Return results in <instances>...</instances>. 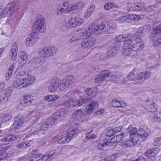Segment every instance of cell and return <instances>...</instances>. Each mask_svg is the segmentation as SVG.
I'll use <instances>...</instances> for the list:
<instances>
[{"label":"cell","mask_w":161,"mask_h":161,"mask_svg":"<svg viewBox=\"0 0 161 161\" xmlns=\"http://www.w3.org/2000/svg\"><path fill=\"white\" fill-rule=\"evenodd\" d=\"M35 80L36 79L33 76H27L15 80L12 86L15 89H23L32 85L35 82Z\"/></svg>","instance_id":"6da1fadb"},{"label":"cell","mask_w":161,"mask_h":161,"mask_svg":"<svg viewBox=\"0 0 161 161\" xmlns=\"http://www.w3.org/2000/svg\"><path fill=\"white\" fill-rule=\"evenodd\" d=\"M150 38L153 42L154 45L155 47H159L161 42V28H160V21L156 23L152 31Z\"/></svg>","instance_id":"7a4b0ae2"},{"label":"cell","mask_w":161,"mask_h":161,"mask_svg":"<svg viewBox=\"0 0 161 161\" xmlns=\"http://www.w3.org/2000/svg\"><path fill=\"white\" fill-rule=\"evenodd\" d=\"M108 138H104L100 141L99 144L98 145V149L100 150H108L114 149L117 145V143L111 141V137H107Z\"/></svg>","instance_id":"3957f363"},{"label":"cell","mask_w":161,"mask_h":161,"mask_svg":"<svg viewBox=\"0 0 161 161\" xmlns=\"http://www.w3.org/2000/svg\"><path fill=\"white\" fill-rule=\"evenodd\" d=\"M32 32L44 33L46 30V22L43 17H40L35 21L32 26Z\"/></svg>","instance_id":"277c9868"},{"label":"cell","mask_w":161,"mask_h":161,"mask_svg":"<svg viewBox=\"0 0 161 161\" xmlns=\"http://www.w3.org/2000/svg\"><path fill=\"white\" fill-rule=\"evenodd\" d=\"M57 51V48L55 46H47L40 49L38 53L41 57L47 58L55 55Z\"/></svg>","instance_id":"5b68a950"},{"label":"cell","mask_w":161,"mask_h":161,"mask_svg":"<svg viewBox=\"0 0 161 161\" xmlns=\"http://www.w3.org/2000/svg\"><path fill=\"white\" fill-rule=\"evenodd\" d=\"M127 10L128 11H144L146 10V7L143 2H130L128 3Z\"/></svg>","instance_id":"8992f818"},{"label":"cell","mask_w":161,"mask_h":161,"mask_svg":"<svg viewBox=\"0 0 161 161\" xmlns=\"http://www.w3.org/2000/svg\"><path fill=\"white\" fill-rule=\"evenodd\" d=\"M75 80V77L74 75H69L66 76L64 79L61 80L59 89L61 91H64L68 89L71 84H72Z\"/></svg>","instance_id":"52a82bcc"},{"label":"cell","mask_w":161,"mask_h":161,"mask_svg":"<svg viewBox=\"0 0 161 161\" xmlns=\"http://www.w3.org/2000/svg\"><path fill=\"white\" fill-rule=\"evenodd\" d=\"M120 47L121 43L115 42L108 48V51L106 52V56L108 58L115 57L118 53Z\"/></svg>","instance_id":"ba28073f"},{"label":"cell","mask_w":161,"mask_h":161,"mask_svg":"<svg viewBox=\"0 0 161 161\" xmlns=\"http://www.w3.org/2000/svg\"><path fill=\"white\" fill-rule=\"evenodd\" d=\"M61 83V80L59 78H55L52 79L48 85V91L50 93H55L57 91L58 89H59Z\"/></svg>","instance_id":"9c48e42d"},{"label":"cell","mask_w":161,"mask_h":161,"mask_svg":"<svg viewBox=\"0 0 161 161\" xmlns=\"http://www.w3.org/2000/svg\"><path fill=\"white\" fill-rule=\"evenodd\" d=\"M110 74L111 72L109 70H105L101 71V73H100L96 76L95 79V84H99L104 82L105 80H106L110 77Z\"/></svg>","instance_id":"30bf717a"},{"label":"cell","mask_w":161,"mask_h":161,"mask_svg":"<svg viewBox=\"0 0 161 161\" xmlns=\"http://www.w3.org/2000/svg\"><path fill=\"white\" fill-rule=\"evenodd\" d=\"M84 23V20L81 18L79 17H75L73 19H71L68 21V23L66 24V27L68 28H74L77 27V26L81 25Z\"/></svg>","instance_id":"8fae6325"},{"label":"cell","mask_w":161,"mask_h":161,"mask_svg":"<svg viewBox=\"0 0 161 161\" xmlns=\"http://www.w3.org/2000/svg\"><path fill=\"white\" fill-rule=\"evenodd\" d=\"M56 118L53 117V116L51 118H48L47 119L45 122L40 125V131H46L48 129L52 127L53 125H54L56 122Z\"/></svg>","instance_id":"7c38bea8"},{"label":"cell","mask_w":161,"mask_h":161,"mask_svg":"<svg viewBox=\"0 0 161 161\" xmlns=\"http://www.w3.org/2000/svg\"><path fill=\"white\" fill-rule=\"evenodd\" d=\"M144 47V43L140 38H135L132 40V51L138 52L142 51Z\"/></svg>","instance_id":"4fadbf2b"},{"label":"cell","mask_w":161,"mask_h":161,"mask_svg":"<svg viewBox=\"0 0 161 161\" xmlns=\"http://www.w3.org/2000/svg\"><path fill=\"white\" fill-rule=\"evenodd\" d=\"M38 39V34L35 32L30 33L25 40V45L27 47H33Z\"/></svg>","instance_id":"5bb4252c"},{"label":"cell","mask_w":161,"mask_h":161,"mask_svg":"<svg viewBox=\"0 0 161 161\" xmlns=\"http://www.w3.org/2000/svg\"><path fill=\"white\" fill-rule=\"evenodd\" d=\"M13 86H9L6 88L2 92L1 96V103H4L7 101H8L9 98L11 97L12 95V93L13 91Z\"/></svg>","instance_id":"9a60e30c"},{"label":"cell","mask_w":161,"mask_h":161,"mask_svg":"<svg viewBox=\"0 0 161 161\" xmlns=\"http://www.w3.org/2000/svg\"><path fill=\"white\" fill-rule=\"evenodd\" d=\"M139 138L140 136L137 129L136 128H132L130 131V140L133 143L134 146L138 144Z\"/></svg>","instance_id":"2e32d148"},{"label":"cell","mask_w":161,"mask_h":161,"mask_svg":"<svg viewBox=\"0 0 161 161\" xmlns=\"http://www.w3.org/2000/svg\"><path fill=\"white\" fill-rule=\"evenodd\" d=\"M14 8H15L14 2L8 3L6 5V6L4 8L3 10H1V19L10 15L11 14V13L13 11V10H14Z\"/></svg>","instance_id":"e0dca14e"},{"label":"cell","mask_w":161,"mask_h":161,"mask_svg":"<svg viewBox=\"0 0 161 161\" xmlns=\"http://www.w3.org/2000/svg\"><path fill=\"white\" fill-rule=\"evenodd\" d=\"M96 38L92 36L86 37L81 42V47L83 48H89L94 46L96 43Z\"/></svg>","instance_id":"ac0fdd59"},{"label":"cell","mask_w":161,"mask_h":161,"mask_svg":"<svg viewBox=\"0 0 161 161\" xmlns=\"http://www.w3.org/2000/svg\"><path fill=\"white\" fill-rule=\"evenodd\" d=\"M70 6L71 5L69 1H65L61 3L57 8L56 14L58 15H61L62 14H63L64 13L67 12Z\"/></svg>","instance_id":"d6986e66"},{"label":"cell","mask_w":161,"mask_h":161,"mask_svg":"<svg viewBox=\"0 0 161 161\" xmlns=\"http://www.w3.org/2000/svg\"><path fill=\"white\" fill-rule=\"evenodd\" d=\"M132 52V40L125 42L122 49V53L123 54V56H127L130 54Z\"/></svg>","instance_id":"ffe728a7"},{"label":"cell","mask_w":161,"mask_h":161,"mask_svg":"<svg viewBox=\"0 0 161 161\" xmlns=\"http://www.w3.org/2000/svg\"><path fill=\"white\" fill-rule=\"evenodd\" d=\"M18 52H19V47H18V44L16 42H14L12 44L10 52V57L11 61H16L17 56H18Z\"/></svg>","instance_id":"44dd1931"},{"label":"cell","mask_w":161,"mask_h":161,"mask_svg":"<svg viewBox=\"0 0 161 161\" xmlns=\"http://www.w3.org/2000/svg\"><path fill=\"white\" fill-rule=\"evenodd\" d=\"M83 38H84V30L79 29L73 33L72 36L70 38V40L72 42L78 41Z\"/></svg>","instance_id":"7402d4cb"},{"label":"cell","mask_w":161,"mask_h":161,"mask_svg":"<svg viewBox=\"0 0 161 161\" xmlns=\"http://www.w3.org/2000/svg\"><path fill=\"white\" fill-rule=\"evenodd\" d=\"M117 29V25L112 21L106 22V28L105 33L111 34L114 33Z\"/></svg>","instance_id":"603a6c76"},{"label":"cell","mask_w":161,"mask_h":161,"mask_svg":"<svg viewBox=\"0 0 161 161\" xmlns=\"http://www.w3.org/2000/svg\"><path fill=\"white\" fill-rule=\"evenodd\" d=\"M133 38V36L131 34H122L119 35L115 38V41L116 42H126L128 40H131Z\"/></svg>","instance_id":"cb8c5ba5"},{"label":"cell","mask_w":161,"mask_h":161,"mask_svg":"<svg viewBox=\"0 0 161 161\" xmlns=\"http://www.w3.org/2000/svg\"><path fill=\"white\" fill-rule=\"evenodd\" d=\"M151 76V73L149 72H143L136 75L133 80L135 81H144Z\"/></svg>","instance_id":"d4e9b609"},{"label":"cell","mask_w":161,"mask_h":161,"mask_svg":"<svg viewBox=\"0 0 161 161\" xmlns=\"http://www.w3.org/2000/svg\"><path fill=\"white\" fill-rule=\"evenodd\" d=\"M97 24L91 25L86 29L84 30V37H90L91 35L95 34L96 32Z\"/></svg>","instance_id":"484cf974"},{"label":"cell","mask_w":161,"mask_h":161,"mask_svg":"<svg viewBox=\"0 0 161 161\" xmlns=\"http://www.w3.org/2000/svg\"><path fill=\"white\" fill-rule=\"evenodd\" d=\"M110 105L113 108H125L127 106L126 103H125L121 100H113L110 102Z\"/></svg>","instance_id":"4316f807"},{"label":"cell","mask_w":161,"mask_h":161,"mask_svg":"<svg viewBox=\"0 0 161 161\" xmlns=\"http://www.w3.org/2000/svg\"><path fill=\"white\" fill-rule=\"evenodd\" d=\"M24 124V118L21 115H17L15 118V122L13 125V128L14 129H18L21 127Z\"/></svg>","instance_id":"83f0119b"},{"label":"cell","mask_w":161,"mask_h":161,"mask_svg":"<svg viewBox=\"0 0 161 161\" xmlns=\"http://www.w3.org/2000/svg\"><path fill=\"white\" fill-rule=\"evenodd\" d=\"M122 128L123 127L122 126H120V127H117L109 129L106 132V136L109 137H113L115 134L120 133L121 131H122Z\"/></svg>","instance_id":"f1b7e54d"},{"label":"cell","mask_w":161,"mask_h":161,"mask_svg":"<svg viewBox=\"0 0 161 161\" xmlns=\"http://www.w3.org/2000/svg\"><path fill=\"white\" fill-rule=\"evenodd\" d=\"M150 29V26L149 25H145L142 26L139 30L137 31V32L135 33L136 38H140L142 36H144V35L147 33Z\"/></svg>","instance_id":"f546056e"},{"label":"cell","mask_w":161,"mask_h":161,"mask_svg":"<svg viewBox=\"0 0 161 161\" xmlns=\"http://www.w3.org/2000/svg\"><path fill=\"white\" fill-rule=\"evenodd\" d=\"M28 61V54L25 51H21L20 53L19 56V64L20 66H24L26 64V62Z\"/></svg>","instance_id":"4dcf8cb0"},{"label":"cell","mask_w":161,"mask_h":161,"mask_svg":"<svg viewBox=\"0 0 161 161\" xmlns=\"http://www.w3.org/2000/svg\"><path fill=\"white\" fill-rule=\"evenodd\" d=\"M160 149L158 147H155V148H152L149 149L147 150L145 152V155L147 157H153L157 155V154L159 152Z\"/></svg>","instance_id":"1f68e13d"},{"label":"cell","mask_w":161,"mask_h":161,"mask_svg":"<svg viewBox=\"0 0 161 161\" xmlns=\"http://www.w3.org/2000/svg\"><path fill=\"white\" fill-rule=\"evenodd\" d=\"M98 106V103L97 101H93L89 103L85 109V112L87 114H90Z\"/></svg>","instance_id":"d6a6232c"},{"label":"cell","mask_w":161,"mask_h":161,"mask_svg":"<svg viewBox=\"0 0 161 161\" xmlns=\"http://www.w3.org/2000/svg\"><path fill=\"white\" fill-rule=\"evenodd\" d=\"M22 101H23V103L25 106H29L33 103V97L31 95H29V94H26V95L24 96Z\"/></svg>","instance_id":"836d02e7"},{"label":"cell","mask_w":161,"mask_h":161,"mask_svg":"<svg viewBox=\"0 0 161 161\" xmlns=\"http://www.w3.org/2000/svg\"><path fill=\"white\" fill-rule=\"evenodd\" d=\"M142 19V17L140 15H135V14H131L125 15L122 18V20L126 21V20H132V21H138Z\"/></svg>","instance_id":"e575fe53"},{"label":"cell","mask_w":161,"mask_h":161,"mask_svg":"<svg viewBox=\"0 0 161 161\" xmlns=\"http://www.w3.org/2000/svg\"><path fill=\"white\" fill-rule=\"evenodd\" d=\"M68 113V110L66 108H62L61 110H57L56 112L53 114V117H55L57 120H59V118H61L62 117H63L66 113Z\"/></svg>","instance_id":"d590c367"},{"label":"cell","mask_w":161,"mask_h":161,"mask_svg":"<svg viewBox=\"0 0 161 161\" xmlns=\"http://www.w3.org/2000/svg\"><path fill=\"white\" fill-rule=\"evenodd\" d=\"M96 9V6L95 5V4H90V5L89 6V7L88 8L86 11L84 13V18L85 19H88V18L90 17L93 13H94V11H95Z\"/></svg>","instance_id":"8d00e7d4"},{"label":"cell","mask_w":161,"mask_h":161,"mask_svg":"<svg viewBox=\"0 0 161 161\" xmlns=\"http://www.w3.org/2000/svg\"><path fill=\"white\" fill-rule=\"evenodd\" d=\"M83 6V3H77L76 4H73L71 5L69 8L68 9V10L67 11V13H73V12H76L79 11V9L81 8Z\"/></svg>","instance_id":"74e56055"},{"label":"cell","mask_w":161,"mask_h":161,"mask_svg":"<svg viewBox=\"0 0 161 161\" xmlns=\"http://www.w3.org/2000/svg\"><path fill=\"white\" fill-rule=\"evenodd\" d=\"M14 68H15V64H12L10 66V68H8L7 72L5 74V80H8L11 79L12 75H13V69H14Z\"/></svg>","instance_id":"f35d334b"},{"label":"cell","mask_w":161,"mask_h":161,"mask_svg":"<svg viewBox=\"0 0 161 161\" xmlns=\"http://www.w3.org/2000/svg\"><path fill=\"white\" fill-rule=\"evenodd\" d=\"M146 108L147 110L150 111V112H155V111H157V105L154 103V102L149 103V104H147L146 106Z\"/></svg>","instance_id":"ab89813d"},{"label":"cell","mask_w":161,"mask_h":161,"mask_svg":"<svg viewBox=\"0 0 161 161\" xmlns=\"http://www.w3.org/2000/svg\"><path fill=\"white\" fill-rule=\"evenodd\" d=\"M66 105L70 107L78 106L80 105H81V101H79L78 100H72L69 101L68 102H67Z\"/></svg>","instance_id":"60d3db41"},{"label":"cell","mask_w":161,"mask_h":161,"mask_svg":"<svg viewBox=\"0 0 161 161\" xmlns=\"http://www.w3.org/2000/svg\"><path fill=\"white\" fill-rule=\"evenodd\" d=\"M55 154H56V150H52L48 151V152H47L46 154L43 155V157L41 160H47L50 159L51 157H52V156L54 155Z\"/></svg>","instance_id":"b9f144b4"},{"label":"cell","mask_w":161,"mask_h":161,"mask_svg":"<svg viewBox=\"0 0 161 161\" xmlns=\"http://www.w3.org/2000/svg\"><path fill=\"white\" fill-rule=\"evenodd\" d=\"M16 139H17V137L15 135H8L6 137H3L1 139V141L4 142H13V141L16 140Z\"/></svg>","instance_id":"7bdbcfd3"},{"label":"cell","mask_w":161,"mask_h":161,"mask_svg":"<svg viewBox=\"0 0 161 161\" xmlns=\"http://www.w3.org/2000/svg\"><path fill=\"white\" fill-rule=\"evenodd\" d=\"M59 98L58 95H47L44 97V100L47 102H53Z\"/></svg>","instance_id":"ee69618b"},{"label":"cell","mask_w":161,"mask_h":161,"mask_svg":"<svg viewBox=\"0 0 161 161\" xmlns=\"http://www.w3.org/2000/svg\"><path fill=\"white\" fill-rule=\"evenodd\" d=\"M43 155L38 152L37 150H34L33 152L32 157L30 159L31 160H41Z\"/></svg>","instance_id":"f6af8a7d"},{"label":"cell","mask_w":161,"mask_h":161,"mask_svg":"<svg viewBox=\"0 0 161 161\" xmlns=\"http://www.w3.org/2000/svg\"><path fill=\"white\" fill-rule=\"evenodd\" d=\"M123 137H124V133H121L120 134H119V135L115 136V137H113L112 138H111V141H112L113 142L117 143V144H118L119 142L122 141Z\"/></svg>","instance_id":"bcb514c9"},{"label":"cell","mask_w":161,"mask_h":161,"mask_svg":"<svg viewBox=\"0 0 161 161\" xmlns=\"http://www.w3.org/2000/svg\"><path fill=\"white\" fill-rule=\"evenodd\" d=\"M71 139H72V138L66 135L63 137H62L61 138H60V139L59 140V141H58V144H68V143H69L71 140Z\"/></svg>","instance_id":"7dc6e473"},{"label":"cell","mask_w":161,"mask_h":161,"mask_svg":"<svg viewBox=\"0 0 161 161\" xmlns=\"http://www.w3.org/2000/svg\"><path fill=\"white\" fill-rule=\"evenodd\" d=\"M116 7H118V6L113 2H108L104 5L105 10H107V11H108V10H111V9H112L113 8H116Z\"/></svg>","instance_id":"c3c4849f"},{"label":"cell","mask_w":161,"mask_h":161,"mask_svg":"<svg viewBox=\"0 0 161 161\" xmlns=\"http://www.w3.org/2000/svg\"><path fill=\"white\" fill-rule=\"evenodd\" d=\"M11 119V116L8 114L5 115H2L1 117V123H6L8 121H10Z\"/></svg>","instance_id":"681fc988"},{"label":"cell","mask_w":161,"mask_h":161,"mask_svg":"<svg viewBox=\"0 0 161 161\" xmlns=\"http://www.w3.org/2000/svg\"><path fill=\"white\" fill-rule=\"evenodd\" d=\"M120 146L122 147H132V146H134L133 143L130 141V140H127V141H125V142H120Z\"/></svg>","instance_id":"f907efd6"},{"label":"cell","mask_w":161,"mask_h":161,"mask_svg":"<svg viewBox=\"0 0 161 161\" xmlns=\"http://www.w3.org/2000/svg\"><path fill=\"white\" fill-rule=\"evenodd\" d=\"M138 133H139V136L142 138L143 140H145L148 137V134L146 133V132L144 130V129L140 128L139 131H138Z\"/></svg>","instance_id":"816d5d0a"},{"label":"cell","mask_w":161,"mask_h":161,"mask_svg":"<svg viewBox=\"0 0 161 161\" xmlns=\"http://www.w3.org/2000/svg\"><path fill=\"white\" fill-rule=\"evenodd\" d=\"M29 145H30V142L25 141L18 145L17 147L20 149H25V148H26V147H28Z\"/></svg>","instance_id":"f5cc1de1"},{"label":"cell","mask_w":161,"mask_h":161,"mask_svg":"<svg viewBox=\"0 0 161 161\" xmlns=\"http://www.w3.org/2000/svg\"><path fill=\"white\" fill-rule=\"evenodd\" d=\"M76 132H77L76 129H72V130H69L67 132L66 135L73 138L75 134L76 133Z\"/></svg>","instance_id":"db71d44e"},{"label":"cell","mask_w":161,"mask_h":161,"mask_svg":"<svg viewBox=\"0 0 161 161\" xmlns=\"http://www.w3.org/2000/svg\"><path fill=\"white\" fill-rule=\"evenodd\" d=\"M86 138L87 140H92V139H95V138H96V135L95 134L93 133L92 132H89L86 134Z\"/></svg>","instance_id":"11a10c76"},{"label":"cell","mask_w":161,"mask_h":161,"mask_svg":"<svg viewBox=\"0 0 161 161\" xmlns=\"http://www.w3.org/2000/svg\"><path fill=\"white\" fill-rule=\"evenodd\" d=\"M117 155L115 154H112V155H108L106 157H105L104 159V160H109V161H111V160H115L116 159V158H117Z\"/></svg>","instance_id":"9f6ffc18"},{"label":"cell","mask_w":161,"mask_h":161,"mask_svg":"<svg viewBox=\"0 0 161 161\" xmlns=\"http://www.w3.org/2000/svg\"><path fill=\"white\" fill-rule=\"evenodd\" d=\"M105 112V110L103 108H101V109L96 110L95 112V113H94V115H95V116H100V115H101L103 114Z\"/></svg>","instance_id":"6f0895ef"},{"label":"cell","mask_w":161,"mask_h":161,"mask_svg":"<svg viewBox=\"0 0 161 161\" xmlns=\"http://www.w3.org/2000/svg\"><path fill=\"white\" fill-rule=\"evenodd\" d=\"M93 93H94V90L93 88H86V89H85V93H86L88 96L92 95Z\"/></svg>","instance_id":"680465c9"},{"label":"cell","mask_w":161,"mask_h":161,"mask_svg":"<svg viewBox=\"0 0 161 161\" xmlns=\"http://www.w3.org/2000/svg\"><path fill=\"white\" fill-rule=\"evenodd\" d=\"M153 144L155 146H158V147H159L160 145V144H161V138H160V137H159L158 138H156V139H155Z\"/></svg>","instance_id":"91938a15"},{"label":"cell","mask_w":161,"mask_h":161,"mask_svg":"<svg viewBox=\"0 0 161 161\" xmlns=\"http://www.w3.org/2000/svg\"><path fill=\"white\" fill-rule=\"evenodd\" d=\"M134 72H135V71H133L132 72H131L130 73V74L128 75V78L129 79L133 80L134 78H135V74H134Z\"/></svg>","instance_id":"94428289"},{"label":"cell","mask_w":161,"mask_h":161,"mask_svg":"<svg viewBox=\"0 0 161 161\" xmlns=\"http://www.w3.org/2000/svg\"><path fill=\"white\" fill-rule=\"evenodd\" d=\"M8 157H9V155L8 154H6V153H3V154L2 153L1 154V156H0V157H1V160H3V159H6Z\"/></svg>","instance_id":"6125c7cd"},{"label":"cell","mask_w":161,"mask_h":161,"mask_svg":"<svg viewBox=\"0 0 161 161\" xmlns=\"http://www.w3.org/2000/svg\"><path fill=\"white\" fill-rule=\"evenodd\" d=\"M0 51H1V56L3 55V53L4 52V48H1L0 49Z\"/></svg>","instance_id":"be15d7a7"},{"label":"cell","mask_w":161,"mask_h":161,"mask_svg":"<svg viewBox=\"0 0 161 161\" xmlns=\"http://www.w3.org/2000/svg\"><path fill=\"white\" fill-rule=\"evenodd\" d=\"M136 160H145L146 159H145V158H142V157H140V158H138V159H137Z\"/></svg>","instance_id":"e7e4bbea"}]
</instances>
